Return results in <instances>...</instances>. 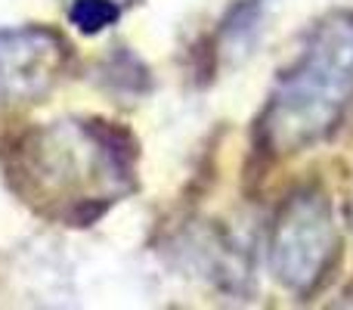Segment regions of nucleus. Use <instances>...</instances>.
I'll return each instance as SVG.
<instances>
[{
  "mask_svg": "<svg viewBox=\"0 0 353 310\" xmlns=\"http://www.w3.org/2000/svg\"><path fill=\"white\" fill-rule=\"evenodd\" d=\"M137 146L109 122H53L16 149V186L37 211L90 224L134 189Z\"/></svg>",
  "mask_w": 353,
  "mask_h": 310,
  "instance_id": "f257e3e1",
  "label": "nucleus"
},
{
  "mask_svg": "<svg viewBox=\"0 0 353 310\" xmlns=\"http://www.w3.org/2000/svg\"><path fill=\"white\" fill-rule=\"evenodd\" d=\"M353 99V12H329L279 75L261 115V143L273 155L316 146Z\"/></svg>",
  "mask_w": 353,
  "mask_h": 310,
  "instance_id": "f03ea898",
  "label": "nucleus"
},
{
  "mask_svg": "<svg viewBox=\"0 0 353 310\" xmlns=\"http://www.w3.org/2000/svg\"><path fill=\"white\" fill-rule=\"evenodd\" d=\"M338 258V226L323 189L304 186L276 211L270 230V270L285 289L307 295L325 280Z\"/></svg>",
  "mask_w": 353,
  "mask_h": 310,
  "instance_id": "7ed1b4c3",
  "label": "nucleus"
},
{
  "mask_svg": "<svg viewBox=\"0 0 353 310\" xmlns=\"http://www.w3.org/2000/svg\"><path fill=\"white\" fill-rule=\"evenodd\" d=\"M65 59V41L50 28L0 31V106L41 99L59 81Z\"/></svg>",
  "mask_w": 353,
  "mask_h": 310,
  "instance_id": "20e7f679",
  "label": "nucleus"
},
{
  "mask_svg": "<svg viewBox=\"0 0 353 310\" xmlns=\"http://www.w3.org/2000/svg\"><path fill=\"white\" fill-rule=\"evenodd\" d=\"M118 12L121 10H118L115 0H72V6H68L72 22L78 25L84 35H97V31L115 25Z\"/></svg>",
  "mask_w": 353,
  "mask_h": 310,
  "instance_id": "39448f33",
  "label": "nucleus"
}]
</instances>
